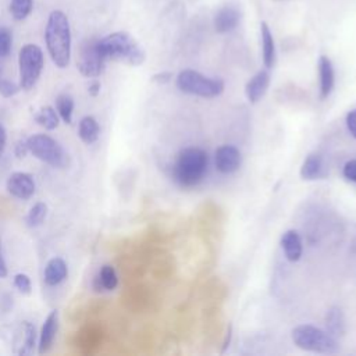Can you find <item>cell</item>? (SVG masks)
<instances>
[{
    "instance_id": "cell-1",
    "label": "cell",
    "mask_w": 356,
    "mask_h": 356,
    "mask_svg": "<svg viewBox=\"0 0 356 356\" xmlns=\"http://www.w3.org/2000/svg\"><path fill=\"white\" fill-rule=\"evenodd\" d=\"M44 39L53 63L58 68H65L71 58V31L68 18L63 11L54 10L50 13Z\"/></svg>"
},
{
    "instance_id": "cell-2",
    "label": "cell",
    "mask_w": 356,
    "mask_h": 356,
    "mask_svg": "<svg viewBox=\"0 0 356 356\" xmlns=\"http://www.w3.org/2000/svg\"><path fill=\"white\" fill-rule=\"evenodd\" d=\"M209 164L207 153L200 147L182 149L172 165V178L182 188L196 186L206 175Z\"/></svg>"
},
{
    "instance_id": "cell-3",
    "label": "cell",
    "mask_w": 356,
    "mask_h": 356,
    "mask_svg": "<svg viewBox=\"0 0 356 356\" xmlns=\"http://www.w3.org/2000/svg\"><path fill=\"white\" fill-rule=\"evenodd\" d=\"M99 47L106 60L121 61L129 65H140L145 58V50L128 32H114L99 40Z\"/></svg>"
},
{
    "instance_id": "cell-4",
    "label": "cell",
    "mask_w": 356,
    "mask_h": 356,
    "mask_svg": "<svg viewBox=\"0 0 356 356\" xmlns=\"http://www.w3.org/2000/svg\"><path fill=\"white\" fill-rule=\"evenodd\" d=\"M292 339L303 350L332 355L339 350L338 341L328 331L313 325H298L292 330Z\"/></svg>"
},
{
    "instance_id": "cell-5",
    "label": "cell",
    "mask_w": 356,
    "mask_h": 356,
    "mask_svg": "<svg viewBox=\"0 0 356 356\" xmlns=\"http://www.w3.org/2000/svg\"><path fill=\"white\" fill-rule=\"evenodd\" d=\"M26 143L29 152L40 161L56 168H64L68 165V153L51 136L46 134H36L29 136Z\"/></svg>"
},
{
    "instance_id": "cell-6",
    "label": "cell",
    "mask_w": 356,
    "mask_h": 356,
    "mask_svg": "<svg viewBox=\"0 0 356 356\" xmlns=\"http://www.w3.org/2000/svg\"><path fill=\"white\" fill-rule=\"evenodd\" d=\"M177 86L184 93L200 97H216L224 90V82L221 79L204 76L193 70L181 71L177 76Z\"/></svg>"
},
{
    "instance_id": "cell-7",
    "label": "cell",
    "mask_w": 356,
    "mask_h": 356,
    "mask_svg": "<svg viewBox=\"0 0 356 356\" xmlns=\"http://www.w3.org/2000/svg\"><path fill=\"white\" fill-rule=\"evenodd\" d=\"M19 67V86L24 90H31L43 70V53L39 46L28 43L22 46L18 54Z\"/></svg>"
},
{
    "instance_id": "cell-8",
    "label": "cell",
    "mask_w": 356,
    "mask_h": 356,
    "mask_svg": "<svg viewBox=\"0 0 356 356\" xmlns=\"http://www.w3.org/2000/svg\"><path fill=\"white\" fill-rule=\"evenodd\" d=\"M106 58L99 47V40H88L83 43L79 57H78V70L83 76L96 78L104 71Z\"/></svg>"
},
{
    "instance_id": "cell-9",
    "label": "cell",
    "mask_w": 356,
    "mask_h": 356,
    "mask_svg": "<svg viewBox=\"0 0 356 356\" xmlns=\"http://www.w3.org/2000/svg\"><path fill=\"white\" fill-rule=\"evenodd\" d=\"M14 353L15 355H31L36 345V330L29 321H21L15 328L14 338Z\"/></svg>"
},
{
    "instance_id": "cell-10",
    "label": "cell",
    "mask_w": 356,
    "mask_h": 356,
    "mask_svg": "<svg viewBox=\"0 0 356 356\" xmlns=\"http://www.w3.org/2000/svg\"><path fill=\"white\" fill-rule=\"evenodd\" d=\"M7 191L17 199L28 200L35 193V181L28 172H13L7 179Z\"/></svg>"
},
{
    "instance_id": "cell-11",
    "label": "cell",
    "mask_w": 356,
    "mask_h": 356,
    "mask_svg": "<svg viewBox=\"0 0 356 356\" xmlns=\"http://www.w3.org/2000/svg\"><path fill=\"white\" fill-rule=\"evenodd\" d=\"M242 163L241 152L232 145H222L216 150V167L222 174H231Z\"/></svg>"
},
{
    "instance_id": "cell-12",
    "label": "cell",
    "mask_w": 356,
    "mask_h": 356,
    "mask_svg": "<svg viewBox=\"0 0 356 356\" xmlns=\"http://www.w3.org/2000/svg\"><path fill=\"white\" fill-rule=\"evenodd\" d=\"M241 21L239 11L232 6L221 7L214 17V28L220 33H227L234 31Z\"/></svg>"
},
{
    "instance_id": "cell-13",
    "label": "cell",
    "mask_w": 356,
    "mask_h": 356,
    "mask_svg": "<svg viewBox=\"0 0 356 356\" xmlns=\"http://www.w3.org/2000/svg\"><path fill=\"white\" fill-rule=\"evenodd\" d=\"M57 328H58V312L53 310L49 313V316L46 317L42 330H40V335H39V353L43 355L46 353L56 338L57 334Z\"/></svg>"
},
{
    "instance_id": "cell-14",
    "label": "cell",
    "mask_w": 356,
    "mask_h": 356,
    "mask_svg": "<svg viewBox=\"0 0 356 356\" xmlns=\"http://www.w3.org/2000/svg\"><path fill=\"white\" fill-rule=\"evenodd\" d=\"M268 83H270V75L267 71L263 70V71H259L257 74H254L248 81V83L245 86V93H246L248 100L250 103L259 102L264 96V93L268 88Z\"/></svg>"
},
{
    "instance_id": "cell-15",
    "label": "cell",
    "mask_w": 356,
    "mask_h": 356,
    "mask_svg": "<svg viewBox=\"0 0 356 356\" xmlns=\"http://www.w3.org/2000/svg\"><path fill=\"white\" fill-rule=\"evenodd\" d=\"M318 75H320V97L325 99L332 92L335 74L331 60L327 56L318 58Z\"/></svg>"
},
{
    "instance_id": "cell-16",
    "label": "cell",
    "mask_w": 356,
    "mask_h": 356,
    "mask_svg": "<svg viewBox=\"0 0 356 356\" xmlns=\"http://www.w3.org/2000/svg\"><path fill=\"white\" fill-rule=\"evenodd\" d=\"M281 248L285 253V257L289 261H296L302 256V239L295 229H288L281 236Z\"/></svg>"
},
{
    "instance_id": "cell-17",
    "label": "cell",
    "mask_w": 356,
    "mask_h": 356,
    "mask_svg": "<svg viewBox=\"0 0 356 356\" xmlns=\"http://www.w3.org/2000/svg\"><path fill=\"white\" fill-rule=\"evenodd\" d=\"M324 175H325V167H324L323 157L317 153H310L305 159L300 167V177L306 181H313V179L323 178Z\"/></svg>"
},
{
    "instance_id": "cell-18",
    "label": "cell",
    "mask_w": 356,
    "mask_h": 356,
    "mask_svg": "<svg viewBox=\"0 0 356 356\" xmlns=\"http://www.w3.org/2000/svg\"><path fill=\"white\" fill-rule=\"evenodd\" d=\"M68 274V268L67 264L63 259L60 257H53L47 261L46 267H44V282L50 286L58 285L61 284Z\"/></svg>"
},
{
    "instance_id": "cell-19",
    "label": "cell",
    "mask_w": 356,
    "mask_h": 356,
    "mask_svg": "<svg viewBox=\"0 0 356 356\" xmlns=\"http://www.w3.org/2000/svg\"><path fill=\"white\" fill-rule=\"evenodd\" d=\"M117 285H118V275L114 267L110 264H104L93 280V289L96 292L113 291L117 288Z\"/></svg>"
},
{
    "instance_id": "cell-20",
    "label": "cell",
    "mask_w": 356,
    "mask_h": 356,
    "mask_svg": "<svg viewBox=\"0 0 356 356\" xmlns=\"http://www.w3.org/2000/svg\"><path fill=\"white\" fill-rule=\"evenodd\" d=\"M261 35V49H263V63L267 68H273L275 64V44L273 33L266 22L260 24Z\"/></svg>"
},
{
    "instance_id": "cell-21",
    "label": "cell",
    "mask_w": 356,
    "mask_h": 356,
    "mask_svg": "<svg viewBox=\"0 0 356 356\" xmlns=\"http://www.w3.org/2000/svg\"><path fill=\"white\" fill-rule=\"evenodd\" d=\"M99 134H100V127L95 117L86 115L79 121L78 135L83 143L90 145V143L96 142L99 138Z\"/></svg>"
},
{
    "instance_id": "cell-22",
    "label": "cell",
    "mask_w": 356,
    "mask_h": 356,
    "mask_svg": "<svg viewBox=\"0 0 356 356\" xmlns=\"http://www.w3.org/2000/svg\"><path fill=\"white\" fill-rule=\"evenodd\" d=\"M327 331L332 337H341L345 332V317L341 309L331 307L325 316Z\"/></svg>"
},
{
    "instance_id": "cell-23",
    "label": "cell",
    "mask_w": 356,
    "mask_h": 356,
    "mask_svg": "<svg viewBox=\"0 0 356 356\" xmlns=\"http://www.w3.org/2000/svg\"><path fill=\"white\" fill-rule=\"evenodd\" d=\"M35 121L44 127L46 129L51 131L56 129L58 127V115L56 108H53L51 106H44L42 107L36 114H35Z\"/></svg>"
},
{
    "instance_id": "cell-24",
    "label": "cell",
    "mask_w": 356,
    "mask_h": 356,
    "mask_svg": "<svg viewBox=\"0 0 356 356\" xmlns=\"http://www.w3.org/2000/svg\"><path fill=\"white\" fill-rule=\"evenodd\" d=\"M56 111L65 124H71L74 113V99L70 95H58L56 97Z\"/></svg>"
},
{
    "instance_id": "cell-25",
    "label": "cell",
    "mask_w": 356,
    "mask_h": 356,
    "mask_svg": "<svg viewBox=\"0 0 356 356\" xmlns=\"http://www.w3.org/2000/svg\"><path fill=\"white\" fill-rule=\"evenodd\" d=\"M47 214V206L43 202L33 204L26 216V224L29 227H39Z\"/></svg>"
},
{
    "instance_id": "cell-26",
    "label": "cell",
    "mask_w": 356,
    "mask_h": 356,
    "mask_svg": "<svg viewBox=\"0 0 356 356\" xmlns=\"http://www.w3.org/2000/svg\"><path fill=\"white\" fill-rule=\"evenodd\" d=\"M32 10V0H11L10 13L17 21L25 19Z\"/></svg>"
},
{
    "instance_id": "cell-27",
    "label": "cell",
    "mask_w": 356,
    "mask_h": 356,
    "mask_svg": "<svg viewBox=\"0 0 356 356\" xmlns=\"http://www.w3.org/2000/svg\"><path fill=\"white\" fill-rule=\"evenodd\" d=\"M11 42H13L11 32L7 28L1 26L0 28V57L8 56L11 50Z\"/></svg>"
},
{
    "instance_id": "cell-28",
    "label": "cell",
    "mask_w": 356,
    "mask_h": 356,
    "mask_svg": "<svg viewBox=\"0 0 356 356\" xmlns=\"http://www.w3.org/2000/svg\"><path fill=\"white\" fill-rule=\"evenodd\" d=\"M14 285H15V288H17L19 292H22V293H29L31 289H32L31 280H29V277H28L26 274H24V273L15 274V277H14Z\"/></svg>"
},
{
    "instance_id": "cell-29",
    "label": "cell",
    "mask_w": 356,
    "mask_h": 356,
    "mask_svg": "<svg viewBox=\"0 0 356 356\" xmlns=\"http://www.w3.org/2000/svg\"><path fill=\"white\" fill-rule=\"evenodd\" d=\"M21 90V86L15 85L11 81H7L4 78L0 79V95L4 97H11L14 95H17Z\"/></svg>"
},
{
    "instance_id": "cell-30",
    "label": "cell",
    "mask_w": 356,
    "mask_h": 356,
    "mask_svg": "<svg viewBox=\"0 0 356 356\" xmlns=\"http://www.w3.org/2000/svg\"><path fill=\"white\" fill-rule=\"evenodd\" d=\"M342 174H343V177H345L348 181L356 182V159H355V160H349V161L345 163L343 170H342Z\"/></svg>"
},
{
    "instance_id": "cell-31",
    "label": "cell",
    "mask_w": 356,
    "mask_h": 356,
    "mask_svg": "<svg viewBox=\"0 0 356 356\" xmlns=\"http://www.w3.org/2000/svg\"><path fill=\"white\" fill-rule=\"evenodd\" d=\"M346 127L353 138H356V110H352L346 115Z\"/></svg>"
},
{
    "instance_id": "cell-32",
    "label": "cell",
    "mask_w": 356,
    "mask_h": 356,
    "mask_svg": "<svg viewBox=\"0 0 356 356\" xmlns=\"http://www.w3.org/2000/svg\"><path fill=\"white\" fill-rule=\"evenodd\" d=\"M28 152H29V149H28L26 140H18V142L15 143V146H14V153H15V156H17L18 159H24Z\"/></svg>"
},
{
    "instance_id": "cell-33",
    "label": "cell",
    "mask_w": 356,
    "mask_h": 356,
    "mask_svg": "<svg viewBox=\"0 0 356 356\" xmlns=\"http://www.w3.org/2000/svg\"><path fill=\"white\" fill-rule=\"evenodd\" d=\"M6 142H7V132H6L4 127L0 124V157L6 149Z\"/></svg>"
},
{
    "instance_id": "cell-34",
    "label": "cell",
    "mask_w": 356,
    "mask_h": 356,
    "mask_svg": "<svg viewBox=\"0 0 356 356\" xmlns=\"http://www.w3.org/2000/svg\"><path fill=\"white\" fill-rule=\"evenodd\" d=\"M88 92L90 96H97L100 93V82L99 81H92L89 88H88Z\"/></svg>"
},
{
    "instance_id": "cell-35",
    "label": "cell",
    "mask_w": 356,
    "mask_h": 356,
    "mask_svg": "<svg viewBox=\"0 0 356 356\" xmlns=\"http://www.w3.org/2000/svg\"><path fill=\"white\" fill-rule=\"evenodd\" d=\"M7 275V264L3 257V250H1V241H0V278H4Z\"/></svg>"
},
{
    "instance_id": "cell-36",
    "label": "cell",
    "mask_w": 356,
    "mask_h": 356,
    "mask_svg": "<svg viewBox=\"0 0 356 356\" xmlns=\"http://www.w3.org/2000/svg\"><path fill=\"white\" fill-rule=\"evenodd\" d=\"M231 337H232V328H231V325H229V327L227 328V332H225V338H224V342H222V350H221V352H225V349L229 346Z\"/></svg>"
},
{
    "instance_id": "cell-37",
    "label": "cell",
    "mask_w": 356,
    "mask_h": 356,
    "mask_svg": "<svg viewBox=\"0 0 356 356\" xmlns=\"http://www.w3.org/2000/svg\"><path fill=\"white\" fill-rule=\"evenodd\" d=\"M170 78H171V74H168V72H163V74H159V75L153 76L154 81H163V82L170 81Z\"/></svg>"
},
{
    "instance_id": "cell-38",
    "label": "cell",
    "mask_w": 356,
    "mask_h": 356,
    "mask_svg": "<svg viewBox=\"0 0 356 356\" xmlns=\"http://www.w3.org/2000/svg\"><path fill=\"white\" fill-rule=\"evenodd\" d=\"M1 78H3V76H1V68H0V79H1Z\"/></svg>"
}]
</instances>
